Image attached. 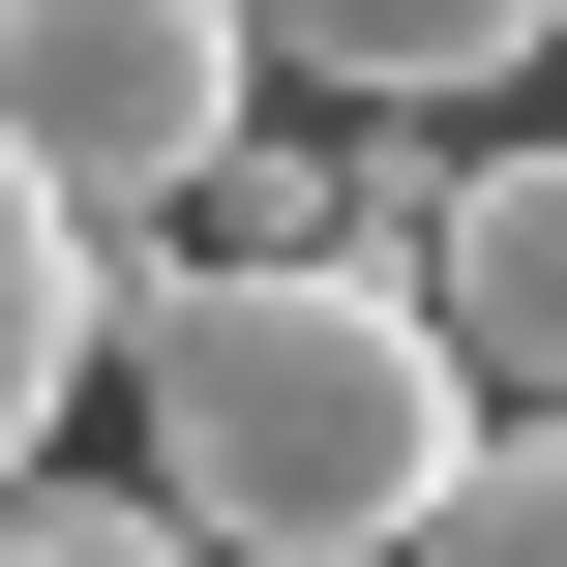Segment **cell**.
I'll use <instances>...</instances> for the list:
<instances>
[{
	"mask_svg": "<svg viewBox=\"0 0 567 567\" xmlns=\"http://www.w3.org/2000/svg\"><path fill=\"white\" fill-rule=\"evenodd\" d=\"M120 419H150V508L209 567H419V508L478 478V359L389 269H179V239H120Z\"/></svg>",
	"mask_w": 567,
	"mask_h": 567,
	"instance_id": "obj_1",
	"label": "cell"
},
{
	"mask_svg": "<svg viewBox=\"0 0 567 567\" xmlns=\"http://www.w3.org/2000/svg\"><path fill=\"white\" fill-rule=\"evenodd\" d=\"M239 90H269L239 0H0V150H30L90 239H179L209 150H239Z\"/></svg>",
	"mask_w": 567,
	"mask_h": 567,
	"instance_id": "obj_2",
	"label": "cell"
},
{
	"mask_svg": "<svg viewBox=\"0 0 567 567\" xmlns=\"http://www.w3.org/2000/svg\"><path fill=\"white\" fill-rule=\"evenodd\" d=\"M419 329L478 359V419H567V150H478V179H449Z\"/></svg>",
	"mask_w": 567,
	"mask_h": 567,
	"instance_id": "obj_3",
	"label": "cell"
},
{
	"mask_svg": "<svg viewBox=\"0 0 567 567\" xmlns=\"http://www.w3.org/2000/svg\"><path fill=\"white\" fill-rule=\"evenodd\" d=\"M90 359H120V239L0 150V508H30V449H60V389H90Z\"/></svg>",
	"mask_w": 567,
	"mask_h": 567,
	"instance_id": "obj_4",
	"label": "cell"
},
{
	"mask_svg": "<svg viewBox=\"0 0 567 567\" xmlns=\"http://www.w3.org/2000/svg\"><path fill=\"white\" fill-rule=\"evenodd\" d=\"M299 90H389V120H449V90H508V60H567V0H239Z\"/></svg>",
	"mask_w": 567,
	"mask_h": 567,
	"instance_id": "obj_5",
	"label": "cell"
},
{
	"mask_svg": "<svg viewBox=\"0 0 567 567\" xmlns=\"http://www.w3.org/2000/svg\"><path fill=\"white\" fill-rule=\"evenodd\" d=\"M419 567H567V419H478V478L419 508Z\"/></svg>",
	"mask_w": 567,
	"mask_h": 567,
	"instance_id": "obj_6",
	"label": "cell"
},
{
	"mask_svg": "<svg viewBox=\"0 0 567 567\" xmlns=\"http://www.w3.org/2000/svg\"><path fill=\"white\" fill-rule=\"evenodd\" d=\"M0 567H209V538H179L150 478H30V508H0Z\"/></svg>",
	"mask_w": 567,
	"mask_h": 567,
	"instance_id": "obj_7",
	"label": "cell"
}]
</instances>
